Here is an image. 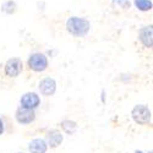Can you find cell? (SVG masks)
Segmentation results:
<instances>
[{
	"instance_id": "6da1fadb",
	"label": "cell",
	"mask_w": 153,
	"mask_h": 153,
	"mask_svg": "<svg viewBox=\"0 0 153 153\" xmlns=\"http://www.w3.org/2000/svg\"><path fill=\"white\" fill-rule=\"evenodd\" d=\"M66 31L76 37V38H82L86 37L91 30V22L85 17H80V16H71L66 20Z\"/></svg>"
},
{
	"instance_id": "7a4b0ae2",
	"label": "cell",
	"mask_w": 153,
	"mask_h": 153,
	"mask_svg": "<svg viewBox=\"0 0 153 153\" xmlns=\"http://www.w3.org/2000/svg\"><path fill=\"white\" fill-rule=\"evenodd\" d=\"M131 117L134 121L138 125H148L152 120V113L151 109L145 104H137L134 107L131 111Z\"/></svg>"
},
{
	"instance_id": "3957f363",
	"label": "cell",
	"mask_w": 153,
	"mask_h": 153,
	"mask_svg": "<svg viewBox=\"0 0 153 153\" xmlns=\"http://www.w3.org/2000/svg\"><path fill=\"white\" fill-rule=\"evenodd\" d=\"M27 65L30 68V70L34 71V72H43L48 69V58L45 54L43 53H33L30 55L28 60H27Z\"/></svg>"
},
{
	"instance_id": "277c9868",
	"label": "cell",
	"mask_w": 153,
	"mask_h": 153,
	"mask_svg": "<svg viewBox=\"0 0 153 153\" xmlns=\"http://www.w3.org/2000/svg\"><path fill=\"white\" fill-rule=\"evenodd\" d=\"M23 70V64L20 58H11L5 62L4 72L7 77H17Z\"/></svg>"
},
{
	"instance_id": "5b68a950",
	"label": "cell",
	"mask_w": 153,
	"mask_h": 153,
	"mask_svg": "<svg viewBox=\"0 0 153 153\" xmlns=\"http://www.w3.org/2000/svg\"><path fill=\"white\" fill-rule=\"evenodd\" d=\"M20 104L22 108L26 109H37L41 105V98L36 92H27L25 93L21 99H20Z\"/></svg>"
},
{
	"instance_id": "8992f818",
	"label": "cell",
	"mask_w": 153,
	"mask_h": 153,
	"mask_svg": "<svg viewBox=\"0 0 153 153\" xmlns=\"http://www.w3.org/2000/svg\"><path fill=\"white\" fill-rule=\"evenodd\" d=\"M15 119L21 125H28L34 121L36 113L33 109H26V108L20 107L15 113Z\"/></svg>"
},
{
	"instance_id": "52a82bcc",
	"label": "cell",
	"mask_w": 153,
	"mask_h": 153,
	"mask_svg": "<svg viewBox=\"0 0 153 153\" xmlns=\"http://www.w3.org/2000/svg\"><path fill=\"white\" fill-rule=\"evenodd\" d=\"M38 90L42 96L50 97L56 92V81L52 77H45L38 83Z\"/></svg>"
},
{
	"instance_id": "ba28073f",
	"label": "cell",
	"mask_w": 153,
	"mask_h": 153,
	"mask_svg": "<svg viewBox=\"0 0 153 153\" xmlns=\"http://www.w3.org/2000/svg\"><path fill=\"white\" fill-rule=\"evenodd\" d=\"M138 41L145 48L151 49L153 45V28L152 25L143 26L138 30Z\"/></svg>"
},
{
	"instance_id": "9c48e42d",
	"label": "cell",
	"mask_w": 153,
	"mask_h": 153,
	"mask_svg": "<svg viewBox=\"0 0 153 153\" xmlns=\"http://www.w3.org/2000/svg\"><path fill=\"white\" fill-rule=\"evenodd\" d=\"M62 141H64V135L56 129L49 130L45 135V142L50 148H58L62 143Z\"/></svg>"
},
{
	"instance_id": "30bf717a",
	"label": "cell",
	"mask_w": 153,
	"mask_h": 153,
	"mask_svg": "<svg viewBox=\"0 0 153 153\" xmlns=\"http://www.w3.org/2000/svg\"><path fill=\"white\" fill-rule=\"evenodd\" d=\"M30 153H45L48 151V145L44 138H34L28 143Z\"/></svg>"
},
{
	"instance_id": "8fae6325",
	"label": "cell",
	"mask_w": 153,
	"mask_h": 153,
	"mask_svg": "<svg viewBox=\"0 0 153 153\" xmlns=\"http://www.w3.org/2000/svg\"><path fill=\"white\" fill-rule=\"evenodd\" d=\"M0 9H1V12H4L6 15H14L17 10V4L14 0H6L5 3L1 4Z\"/></svg>"
},
{
	"instance_id": "7c38bea8",
	"label": "cell",
	"mask_w": 153,
	"mask_h": 153,
	"mask_svg": "<svg viewBox=\"0 0 153 153\" xmlns=\"http://www.w3.org/2000/svg\"><path fill=\"white\" fill-rule=\"evenodd\" d=\"M134 5L138 11H142V12L151 11L153 7L152 0H134Z\"/></svg>"
},
{
	"instance_id": "4fadbf2b",
	"label": "cell",
	"mask_w": 153,
	"mask_h": 153,
	"mask_svg": "<svg viewBox=\"0 0 153 153\" xmlns=\"http://www.w3.org/2000/svg\"><path fill=\"white\" fill-rule=\"evenodd\" d=\"M60 125H61V129L64 130V132L68 135H72L77 130V124L74 120H62Z\"/></svg>"
},
{
	"instance_id": "5bb4252c",
	"label": "cell",
	"mask_w": 153,
	"mask_h": 153,
	"mask_svg": "<svg viewBox=\"0 0 153 153\" xmlns=\"http://www.w3.org/2000/svg\"><path fill=\"white\" fill-rule=\"evenodd\" d=\"M113 4L121 7V9H124V10H127V9L131 7L130 0H113Z\"/></svg>"
},
{
	"instance_id": "9a60e30c",
	"label": "cell",
	"mask_w": 153,
	"mask_h": 153,
	"mask_svg": "<svg viewBox=\"0 0 153 153\" xmlns=\"http://www.w3.org/2000/svg\"><path fill=\"white\" fill-rule=\"evenodd\" d=\"M4 130H5V127H4V121H3L1 118H0V136L4 134Z\"/></svg>"
},
{
	"instance_id": "2e32d148",
	"label": "cell",
	"mask_w": 153,
	"mask_h": 153,
	"mask_svg": "<svg viewBox=\"0 0 153 153\" xmlns=\"http://www.w3.org/2000/svg\"><path fill=\"white\" fill-rule=\"evenodd\" d=\"M135 153H142V151H136Z\"/></svg>"
},
{
	"instance_id": "e0dca14e",
	"label": "cell",
	"mask_w": 153,
	"mask_h": 153,
	"mask_svg": "<svg viewBox=\"0 0 153 153\" xmlns=\"http://www.w3.org/2000/svg\"><path fill=\"white\" fill-rule=\"evenodd\" d=\"M19 153H25V152H19Z\"/></svg>"
}]
</instances>
